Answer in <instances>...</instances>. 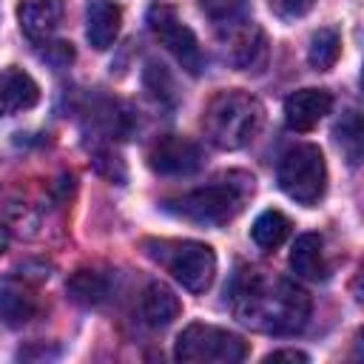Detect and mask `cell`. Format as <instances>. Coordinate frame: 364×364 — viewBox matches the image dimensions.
<instances>
[{"label": "cell", "instance_id": "11", "mask_svg": "<svg viewBox=\"0 0 364 364\" xmlns=\"http://www.w3.org/2000/svg\"><path fill=\"white\" fill-rule=\"evenodd\" d=\"M122 26V11L114 0H91L85 9V37L97 51L114 46Z\"/></svg>", "mask_w": 364, "mask_h": 364}, {"label": "cell", "instance_id": "3", "mask_svg": "<svg viewBox=\"0 0 364 364\" xmlns=\"http://www.w3.org/2000/svg\"><path fill=\"white\" fill-rule=\"evenodd\" d=\"M253 193V176L245 173H230L213 185L196 188L191 193H182L176 199L165 202V210L193 222V225H205V228H219L225 222H230L245 199Z\"/></svg>", "mask_w": 364, "mask_h": 364}, {"label": "cell", "instance_id": "13", "mask_svg": "<svg viewBox=\"0 0 364 364\" xmlns=\"http://www.w3.org/2000/svg\"><path fill=\"white\" fill-rule=\"evenodd\" d=\"M37 100H40V88L23 68L3 71V77H0V119L14 111L34 108Z\"/></svg>", "mask_w": 364, "mask_h": 364}, {"label": "cell", "instance_id": "4", "mask_svg": "<svg viewBox=\"0 0 364 364\" xmlns=\"http://www.w3.org/2000/svg\"><path fill=\"white\" fill-rule=\"evenodd\" d=\"M145 253L159 262L185 290L205 293L216 276V253L205 242L193 239H148Z\"/></svg>", "mask_w": 364, "mask_h": 364}, {"label": "cell", "instance_id": "19", "mask_svg": "<svg viewBox=\"0 0 364 364\" xmlns=\"http://www.w3.org/2000/svg\"><path fill=\"white\" fill-rule=\"evenodd\" d=\"M336 142L341 145V151L347 154V162L355 165L358 156H361V122H358V114L350 111L338 125H336Z\"/></svg>", "mask_w": 364, "mask_h": 364}, {"label": "cell", "instance_id": "22", "mask_svg": "<svg viewBox=\"0 0 364 364\" xmlns=\"http://www.w3.org/2000/svg\"><path fill=\"white\" fill-rule=\"evenodd\" d=\"M267 6L279 20H299L313 9V0H267Z\"/></svg>", "mask_w": 364, "mask_h": 364}, {"label": "cell", "instance_id": "12", "mask_svg": "<svg viewBox=\"0 0 364 364\" xmlns=\"http://www.w3.org/2000/svg\"><path fill=\"white\" fill-rule=\"evenodd\" d=\"M37 313H40V299L34 296L31 287L14 279L0 284V321L3 324L20 327V324H28Z\"/></svg>", "mask_w": 364, "mask_h": 364}, {"label": "cell", "instance_id": "18", "mask_svg": "<svg viewBox=\"0 0 364 364\" xmlns=\"http://www.w3.org/2000/svg\"><path fill=\"white\" fill-rule=\"evenodd\" d=\"M338 54H341V37L336 28H318L310 40V51H307V60L316 71H330L336 63H338Z\"/></svg>", "mask_w": 364, "mask_h": 364}, {"label": "cell", "instance_id": "20", "mask_svg": "<svg viewBox=\"0 0 364 364\" xmlns=\"http://www.w3.org/2000/svg\"><path fill=\"white\" fill-rule=\"evenodd\" d=\"M253 51H262V31L253 26H245L239 31H233L230 37V60L236 65H250L253 63Z\"/></svg>", "mask_w": 364, "mask_h": 364}, {"label": "cell", "instance_id": "10", "mask_svg": "<svg viewBox=\"0 0 364 364\" xmlns=\"http://www.w3.org/2000/svg\"><path fill=\"white\" fill-rule=\"evenodd\" d=\"M63 11H65L63 0H23L17 6V20H20V28L26 31V37L40 43L57 31Z\"/></svg>", "mask_w": 364, "mask_h": 364}, {"label": "cell", "instance_id": "14", "mask_svg": "<svg viewBox=\"0 0 364 364\" xmlns=\"http://www.w3.org/2000/svg\"><path fill=\"white\" fill-rule=\"evenodd\" d=\"M139 307H142V318H145L151 327H168V324H171L173 318H179V313H182L179 296H176L168 284H162V282H154V284L145 287Z\"/></svg>", "mask_w": 364, "mask_h": 364}, {"label": "cell", "instance_id": "8", "mask_svg": "<svg viewBox=\"0 0 364 364\" xmlns=\"http://www.w3.org/2000/svg\"><path fill=\"white\" fill-rule=\"evenodd\" d=\"M202 165H205V154L188 136L168 134V136L156 139L148 151V168L162 176H191Z\"/></svg>", "mask_w": 364, "mask_h": 364}, {"label": "cell", "instance_id": "15", "mask_svg": "<svg viewBox=\"0 0 364 364\" xmlns=\"http://www.w3.org/2000/svg\"><path fill=\"white\" fill-rule=\"evenodd\" d=\"M290 267L296 276L301 279H324L327 276V264H324V247H321V236L318 233H301L293 247H290Z\"/></svg>", "mask_w": 364, "mask_h": 364}, {"label": "cell", "instance_id": "17", "mask_svg": "<svg viewBox=\"0 0 364 364\" xmlns=\"http://www.w3.org/2000/svg\"><path fill=\"white\" fill-rule=\"evenodd\" d=\"M290 233V219L282 213V210H262L250 228V236L259 247L264 250H273L279 247Z\"/></svg>", "mask_w": 364, "mask_h": 364}, {"label": "cell", "instance_id": "7", "mask_svg": "<svg viewBox=\"0 0 364 364\" xmlns=\"http://www.w3.org/2000/svg\"><path fill=\"white\" fill-rule=\"evenodd\" d=\"M148 26H151L154 37L176 57V63L188 74H202L205 54L199 48V40L191 31V26H185V20L176 14V9L171 3H154L148 9Z\"/></svg>", "mask_w": 364, "mask_h": 364}, {"label": "cell", "instance_id": "1", "mask_svg": "<svg viewBox=\"0 0 364 364\" xmlns=\"http://www.w3.org/2000/svg\"><path fill=\"white\" fill-rule=\"evenodd\" d=\"M233 316L259 333L290 336L310 318V296L290 279L267 270H245L230 287Z\"/></svg>", "mask_w": 364, "mask_h": 364}, {"label": "cell", "instance_id": "21", "mask_svg": "<svg viewBox=\"0 0 364 364\" xmlns=\"http://www.w3.org/2000/svg\"><path fill=\"white\" fill-rule=\"evenodd\" d=\"M199 6L216 23H233L242 11V0H199Z\"/></svg>", "mask_w": 364, "mask_h": 364}, {"label": "cell", "instance_id": "24", "mask_svg": "<svg viewBox=\"0 0 364 364\" xmlns=\"http://www.w3.org/2000/svg\"><path fill=\"white\" fill-rule=\"evenodd\" d=\"M273 361H307V355L301 350H273L264 355V364H273Z\"/></svg>", "mask_w": 364, "mask_h": 364}, {"label": "cell", "instance_id": "16", "mask_svg": "<svg viewBox=\"0 0 364 364\" xmlns=\"http://www.w3.org/2000/svg\"><path fill=\"white\" fill-rule=\"evenodd\" d=\"M65 293L71 296V301H77V304H82V307H97V304H102V301L108 299L111 282H108L105 273L82 267V270H74V273L68 276Z\"/></svg>", "mask_w": 364, "mask_h": 364}, {"label": "cell", "instance_id": "23", "mask_svg": "<svg viewBox=\"0 0 364 364\" xmlns=\"http://www.w3.org/2000/svg\"><path fill=\"white\" fill-rule=\"evenodd\" d=\"M43 46H46V48L40 51V57H43L46 63L57 65V68H63V65H68V63L74 60V48H71V43L57 40V43H43Z\"/></svg>", "mask_w": 364, "mask_h": 364}, {"label": "cell", "instance_id": "2", "mask_svg": "<svg viewBox=\"0 0 364 364\" xmlns=\"http://www.w3.org/2000/svg\"><path fill=\"white\" fill-rule=\"evenodd\" d=\"M264 122V108L253 94H245L239 88L219 91L202 114V128L210 145L222 151H236L253 142Z\"/></svg>", "mask_w": 364, "mask_h": 364}, {"label": "cell", "instance_id": "5", "mask_svg": "<svg viewBox=\"0 0 364 364\" xmlns=\"http://www.w3.org/2000/svg\"><path fill=\"white\" fill-rule=\"evenodd\" d=\"M250 353V344L222 327L193 321L176 336L173 355L185 364H239Z\"/></svg>", "mask_w": 364, "mask_h": 364}, {"label": "cell", "instance_id": "9", "mask_svg": "<svg viewBox=\"0 0 364 364\" xmlns=\"http://www.w3.org/2000/svg\"><path fill=\"white\" fill-rule=\"evenodd\" d=\"M333 97L324 88H299L284 100V122L293 131H313L324 114H330Z\"/></svg>", "mask_w": 364, "mask_h": 364}, {"label": "cell", "instance_id": "6", "mask_svg": "<svg viewBox=\"0 0 364 364\" xmlns=\"http://www.w3.org/2000/svg\"><path fill=\"white\" fill-rule=\"evenodd\" d=\"M279 188L299 205H316L327 191L324 154L313 142L293 145L279 162Z\"/></svg>", "mask_w": 364, "mask_h": 364}, {"label": "cell", "instance_id": "25", "mask_svg": "<svg viewBox=\"0 0 364 364\" xmlns=\"http://www.w3.org/2000/svg\"><path fill=\"white\" fill-rule=\"evenodd\" d=\"M6 245H9V236H6V230H3V228H0V253H3V250H6Z\"/></svg>", "mask_w": 364, "mask_h": 364}]
</instances>
